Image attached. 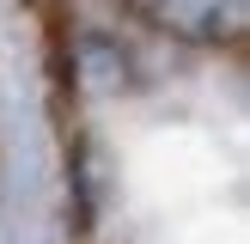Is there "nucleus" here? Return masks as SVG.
Here are the masks:
<instances>
[{
  "mask_svg": "<svg viewBox=\"0 0 250 244\" xmlns=\"http://www.w3.org/2000/svg\"><path fill=\"white\" fill-rule=\"evenodd\" d=\"M159 31L183 43H232L244 37V0H134Z\"/></svg>",
  "mask_w": 250,
  "mask_h": 244,
  "instance_id": "nucleus-1",
  "label": "nucleus"
}]
</instances>
